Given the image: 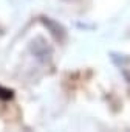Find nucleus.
Here are the masks:
<instances>
[{"label":"nucleus","mask_w":130,"mask_h":132,"mask_svg":"<svg viewBox=\"0 0 130 132\" xmlns=\"http://www.w3.org/2000/svg\"><path fill=\"white\" fill-rule=\"evenodd\" d=\"M42 22L47 25V28L54 34V37L57 39V40H62L63 39V36H65V31H63V28L57 23V22H54V20H50V19H47V17H42Z\"/></svg>","instance_id":"f257e3e1"}]
</instances>
